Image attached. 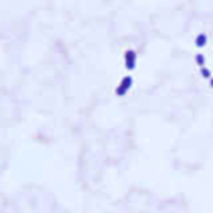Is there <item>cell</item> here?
Here are the masks:
<instances>
[{
	"instance_id": "3957f363",
	"label": "cell",
	"mask_w": 213,
	"mask_h": 213,
	"mask_svg": "<svg viewBox=\"0 0 213 213\" xmlns=\"http://www.w3.org/2000/svg\"><path fill=\"white\" fill-rule=\"evenodd\" d=\"M205 43H206V36H205V34H200V36L196 38V44H198V46H203Z\"/></svg>"
},
{
	"instance_id": "7a4b0ae2",
	"label": "cell",
	"mask_w": 213,
	"mask_h": 213,
	"mask_svg": "<svg viewBox=\"0 0 213 213\" xmlns=\"http://www.w3.org/2000/svg\"><path fill=\"white\" fill-rule=\"evenodd\" d=\"M135 56H137V55H135L133 51H128V53H126V58H125V60H126V68H128V70L135 68Z\"/></svg>"
},
{
	"instance_id": "6da1fadb",
	"label": "cell",
	"mask_w": 213,
	"mask_h": 213,
	"mask_svg": "<svg viewBox=\"0 0 213 213\" xmlns=\"http://www.w3.org/2000/svg\"><path fill=\"white\" fill-rule=\"evenodd\" d=\"M130 85H131V79H130V77H125V79H123V82H121V85L116 89V94H118V96H125V92L130 89Z\"/></svg>"
},
{
	"instance_id": "277c9868",
	"label": "cell",
	"mask_w": 213,
	"mask_h": 213,
	"mask_svg": "<svg viewBox=\"0 0 213 213\" xmlns=\"http://www.w3.org/2000/svg\"><path fill=\"white\" fill-rule=\"evenodd\" d=\"M196 61H198L200 65H203L205 63V56L203 55H198V56H196Z\"/></svg>"
},
{
	"instance_id": "5b68a950",
	"label": "cell",
	"mask_w": 213,
	"mask_h": 213,
	"mask_svg": "<svg viewBox=\"0 0 213 213\" xmlns=\"http://www.w3.org/2000/svg\"><path fill=\"white\" fill-rule=\"evenodd\" d=\"M201 73H203V77H210V72H208L206 68H203V70H201Z\"/></svg>"
},
{
	"instance_id": "8992f818",
	"label": "cell",
	"mask_w": 213,
	"mask_h": 213,
	"mask_svg": "<svg viewBox=\"0 0 213 213\" xmlns=\"http://www.w3.org/2000/svg\"><path fill=\"white\" fill-rule=\"evenodd\" d=\"M210 85H211V87H213V79H211V82H210Z\"/></svg>"
}]
</instances>
